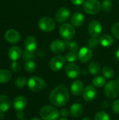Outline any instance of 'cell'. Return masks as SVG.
Instances as JSON below:
<instances>
[{
    "instance_id": "cell-35",
    "label": "cell",
    "mask_w": 119,
    "mask_h": 120,
    "mask_svg": "<svg viewBox=\"0 0 119 120\" xmlns=\"http://www.w3.org/2000/svg\"><path fill=\"white\" fill-rule=\"evenodd\" d=\"M111 32L112 34L116 38L119 39V22L114 23L111 29Z\"/></svg>"
},
{
    "instance_id": "cell-25",
    "label": "cell",
    "mask_w": 119,
    "mask_h": 120,
    "mask_svg": "<svg viewBox=\"0 0 119 120\" xmlns=\"http://www.w3.org/2000/svg\"><path fill=\"white\" fill-rule=\"evenodd\" d=\"M89 72L92 75H97L100 71V65L97 61H92L89 63L88 66Z\"/></svg>"
},
{
    "instance_id": "cell-9",
    "label": "cell",
    "mask_w": 119,
    "mask_h": 120,
    "mask_svg": "<svg viewBox=\"0 0 119 120\" xmlns=\"http://www.w3.org/2000/svg\"><path fill=\"white\" fill-rule=\"evenodd\" d=\"M88 31L89 34L93 37H97L102 32V25L97 20H93L88 25Z\"/></svg>"
},
{
    "instance_id": "cell-21",
    "label": "cell",
    "mask_w": 119,
    "mask_h": 120,
    "mask_svg": "<svg viewBox=\"0 0 119 120\" xmlns=\"http://www.w3.org/2000/svg\"><path fill=\"white\" fill-rule=\"evenodd\" d=\"M11 99L6 95L0 96V112H5L11 107Z\"/></svg>"
},
{
    "instance_id": "cell-43",
    "label": "cell",
    "mask_w": 119,
    "mask_h": 120,
    "mask_svg": "<svg viewBox=\"0 0 119 120\" xmlns=\"http://www.w3.org/2000/svg\"><path fill=\"white\" fill-rule=\"evenodd\" d=\"M3 118H4V112H0V119H3Z\"/></svg>"
},
{
    "instance_id": "cell-20",
    "label": "cell",
    "mask_w": 119,
    "mask_h": 120,
    "mask_svg": "<svg viewBox=\"0 0 119 120\" xmlns=\"http://www.w3.org/2000/svg\"><path fill=\"white\" fill-rule=\"evenodd\" d=\"M84 16L80 12H75L71 18V22L72 25L76 27L83 25V24L84 23Z\"/></svg>"
},
{
    "instance_id": "cell-29",
    "label": "cell",
    "mask_w": 119,
    "mask_h": 120,
    "mask_svg": "<svg viewBox=\"0 0 119 120\" xmlns=\"http://www.w3.org/2000/svg\"><path fill=\"white\" fill-rule=\"evenodd\" d=\"M27 79L26 77H22V76H20V77H18L15 81V86L18 87V88H23L25 87V86L27 84Z\"/></svg>"
},
{
    "instance_id": "cell-38",
    "label": "cell",
    "mask_w": 119,
    "mask_h": 120,
    "mask_svg": "<svg viewBox=\"0 0 119 120\" xmlns=\"http://www.w3.org/2000/svg\"><path fill=\"white\" fill-rule=\"evenodd\" d=\"M112 110H113L115 113L119 114V99L116 100V101L113 103V104H112Z\"/></svg>"
},
{
    "instance_id": "cell-2",
    "label": "cell",
    "mask_w": 119,
    "mask_h": 120,
    "mask_svg": "<svg viewBox=\"0 0 119 120\" xmlns=\"http://www.w3.org/2000/svg\"><path fill=\"white\" fill-rule=\"evenodd\" d=\"M39 115L43 120H57L60 115L58 110L52 105H45L41 108Z\"/></svg>"
},
{
    "instance_id": "cell-32",
    "label": "cell",
    "mask_w": 119,
    "mask_h": 120,
    "mask_svg": "<svg viewBox=\"0 0 119 120\" xmlns=\"http://www.w3.org/2000/svg\"><path fill=\"white\" fill-rule=\"evenodd\" d=\"M78 58V54H76V52H73V51H69L68 52L66 56H65V59L66 60H67L69 63H74L76 60Z\"/></svg>"
},
{
    "instance_id": "cell-18",
    "label": "cell",
    "mask_w": 119,
    "mask_h": 120,
    "mask_svg": "<svg viewBox=\"0 0 119 120\" xmlns=\"http://www.w3.org/2000/svg\"><path fill=\"white\" fill-rule=\"evenodd\" d=\"M25 50L34 52L37 47V41L36 38L32 36L27 37L25 40Z\"/></svg>"
},
{
    "instance_id": "cell-28",
    "label": "cell",
    "mask_w": 119,
    "mask_h": 120,
    "mask_svg": "<svg viewBox=\"0 0 119 120\" xmlns=\"http://www.w3.org/2000/svg\"><path fill=\"white\" fill-rule=\"evenodd\" d=\"M36 64L32 60L26 61V63L25 64V70H26L27 72L32 73L36 70Z\"/></svg>"
},
{
    "instance_id": "cell-23",
    "label": "cell",
    "mask_w": 119,
    "mask_h": 120,
    "mask_svg": "<svg viewBox=\"0 0 119 120\" xmlns=\"http://www.w3.org/2000/svg\"><path fill=\"white\" fill-rule=\"evenodd\" d=\"M100 44L104 47H109L114 44V39L109 34H104L100 39Z\"/></svg>"
},
{
    "instance_id": "cell-17",
    "label": "cell",
    "mask_w": 119,
    "mask_h": 120,
    "mask_svg": "<svg viewBox=\"0 0 119 120\" xmlns=\"http://www.w3.org/2000/svg\"><path fill=\"white\" fill-rule=\"evenodd\" d=\"M84 90L83 84L80 80H76L72 82L71 85V92L74 96H79L80 94H83Z\"/></svg>"
},
{
    "instance_id": "cell-36",
    "label": "cell",
    "mask_w": 119,
    "mask_h": 120,
    "mask_svg": "<svg viewBox=\"0 0 119 120\" xmlns=\"http://www.w3.org/2000/svg\"><path fill=\"white\" fill-rule=\"evenodd\" d=\"M22 58L25 60H27H27H33L34 58V55L33 52L25 50V51L22 53Z\"/></svg>"
},
{
    "instance_id": "cell-39",
    "label": "cell",
    "mask_w": 119,
    "mask_h": 120,
    "mask_svg": "<svg viewBox=\"0 0 119 120\" xmlns=\"http://www.w3.org/2000/svg\"><path fill=\"white\" fill-rule=\"evenodd\" d=\"M69 113H70V112H69V110H67V109H66V108L62 109V110H60V115L62 117H67V116L69 115Z\"/></svg>"
},
{
    "instance_id": "cell-24",
    "label": "cell",
    "mask_w": 119,
    "mask_h": 120,
    "mask_svg": "<svg viewBox=\"0 0 119 120\" xmlns=\"http://www.w3.org/2000/svg\"><path fill=\"white\" fill-rule=\"evenodd\" d=\"M11 79V73L6 69L0 70V83L5 84L9 82Z\"/></svg>"
},
{
    "instance_id": "cell-13",
    "label": "cell",
    "mask_w": 119,
    "mask_h": 120,
    "mask_svg": "<svg viewBox=\"0 0 119 120\" xmlns=\"http://www.w3.org/2000/svg\"><path fill=\"white\" fill-rule=\"evenodd\" d=\"M92 57L93 51L90 47H82L80 49L78 53V58L83 63H86L90 61Z\"/></svg>"
},
{
    "instance_id": "cell-14",
    "label": "cell",
    "mask_w": 119,
    "mask_h": 120,
    "mask_svg": "<svg viewBox=\"0 0 119 120\" xmlns=\"http://www.w3.org/2000/svg\"><path fill=\"white\" fill-rule=\"evenodd\" d=\"M70 16V11L66 7H62L59 8L55 15V18L58 23L65 22Z\"/></svg>"
},
{
    "instance_id": "cell-16",
    "label": "cell",
    "mask_w": 119,
    "mask_h": 120,
    "mask_svg": "<svg viewBox=\"0 0 119 120\" xmlns=\"http://www.w3.org/2000/svg\"><path fill=\"white\" fill-rule=\"evenodd\" d=\"M27 104V98L23 96H17L13 101V108L14 109L18 111H23V110L26 108Z\"/></svg>"
},
{
    "instance_id": "cell-40",
    "label": "cell",
    "mask_w": 119,
    "mask_h": 120,
    "mask_svg": "<svg viewBox=\"0 0 119 120\" xmlns=\"http://www.w3.org/2000/svg\"><path fill=\"white\" fill-rule=\"evenodd\" d=\"M71 2L76 6H80L85 3V0H71Z\"/></svg>"
},
{
    "instance_id": "cell-44",
    "label": "cell",
    "mask_w": 119,
    "mask_h": 120,
    "mask_svg": "<svg viewBox=\"0 0 119 120\" xmlns=\"http://www.w3.org/2000/svg\"><path fill=\"white\" fill-rule=\"evenodd\" d=\"M81 120H91V119H90V118H89V117H85V118L82 119Z\"/></svg>"
},
{
    "instance_id": "cell-11",
    "label": "cell",
    "mask_w": 119,
    "mask_h": 120,
    "mask_svg": "<svg viewBox=\"0 0 119 120\" xmlns=\"http://www.w3.org/2000/svg\"><path fill=\"white\" fill-rule=\"evenodd\" d=\"M83 98L87 102H90L93 101L97 96V90L95 86L92 85H88L85 87L83 94Z\"/></svg>"
},
{
    "instance_id": "cell-6",
    "label": "cell",
    "mask_w": 119,
    "mask_h": 120,
    "mask_svg": "<svg viewBox=\"0 0 119 120\" xmlns=\"http://www.w3.org/2000/svg\"><path fill=\"white\" fill-rule=\"evenodd\" d=\"M102 8L101 3L98 0H87L83 4V9L88 14H97Z\"/></svg>"
},
{
    "instance_id": "cell-45",
    "label": "cell",
    "mask_w": 119,
    "mask_h": 120,
    "mask_svg": "<svg viewBox=\"0 0 119 120\" xmlns=\"http://www.w3.org/2000/svg\"><path fill=\"white\" fill-rule=\"evenodd\" d=\"M58 120H67V119H66L65 117H62V118H60V119H59Z\"/></svg>"
},
{
    "instance_id": "cell-37",
    "label": "cell",
    "mask_w": 119,
    "mask_h": 120,
    "mask_svg": "<svg viewBox=\"0 0 119 120\" xmlns=\"http://www.w3.org/2000/svg\"><path fill=\"white\" fill-rule=\"evenodd\" d=\"M21 66L17 61H13L11 64V70L13 72H18L20 70Z\"/></svg>"
},
{
    "instance_id": "cell-15",
    "label": "cell",
    "mask_w": 119,
    "mask_h": 120,
    "mask_svg": "<svg viewBox=\"0 0 119 120\" xmlns=\"http://www.w3.org/2000/svg\"><path fill=\"white\" fill-rule=\"evenodd\" d=\"M66 46L65 42L62 41V40L56 39L50 44V49L55 53H61L65 50Z\"/></svg>"
},
{
    "instance_id": "cell-19",
    "label": "cell",
    "mask_w": 119,
    "mask_h": 120,
    "mask_svg": "<svg viewBox=\"0 0 119 120\" xmlns=\"http://www.w3.org/2000/svg\"><path fill=\"white\" fill-rule=\"evenodd\" d=\"M8 58L11 60L17 61V60H18L20 58V56H22L21 49L17 46H13L11 47L8 50Z\"/></svg>"
},
{
    "instance_id": "cell-26",
    "label": "cell",
    "mask_w": 119,
    "mask_h": 120,
    "mask_svg": "<svg viewBox=\"0 0 119 120\" xmlns=\"http://www.w3.org/2000/svg\"><path fill=\"white\" fill-rule=\"evenodd\" d=\"M94 86L97 88H101L106 84V78L104 76H97L94 77L92 80Z\"/></svg>"
},
{
    "instance_id": "cell-10",
    "label": "cell",
    "mask_w": 119,
    "mask_h": 120,
    "mask_svg": "<svg viewBox=\"0 0 119 120\" xmlns=\"http://www.w3.org/2000/svg\"><path fill=\"white\" fill-rule=\"evenodd\" d=\"M65 73L67 76L70 79H76L80 76L81 71L77 65L70 63L65 67Z\"/></svg>"
},
{
    "instance_id": "cell-5",
    "label": "cell",
    "mask_w": 119,
    "mask_h": 120,
    "mask_svg": "<svg viewBox=\"0 0 119 120\" xmlns=\"http://www.w3.org/2000/svg\"><path fill=\"white\" fill-rule=\"evenodd\" d=\"M59 32L62 39L66 41H70L74 37L76 31L72 25L64 23L60 27Z\"/></svg>"
},
{
    "instance_id": "cell-7",
    "label": "cell",
    "mask_w": 119,
    "mask_h": 120,
    "mask_svg": "<svg viewBox=\"0 0 119 120\" xmlns=\"http://www.w3.org/2000/svg\"><path fill=\"white\" fill-rule=\"evenodd\" d=\"M38 26L42 31L46 32H50L55 29V22L51 18L44 16L39 19L38 22Z\"/></svg>"
},
{
    "instance_id": "cell-3",
    "label": "cell",
    "mask_w": 119,
    "mask_h": 120,
    "mask_svg": "<svg viewBox=\"0 0 119 120\" xmlns=\"http://www.w3.org/2000/svg\"><path fill=\"white\" fill-rule=\"evenodd\" d=\"M27 85L29 89L32 91L38 93L45 89L46 86V83L43 78L37 76H33L29 79L27 82Z\"/></svg>"
},
{
    "instance_id": "cell-42",
    "label": "cell",
    "mask_w": 119,
    "mask_h": 120,
    "mask_svg": "<svg viewBox=\"0 0 119 120\" xmlns=\"http://www.w3.org/2000/svg\"><path fill=\"white\" fill-rule=\"evenodd\" d=\"M116 58L117 60L119 62V49L116 51Z\"/></svg>"
},
{
    "instance_id": "cell-33",
    "label": "cell",
    "mask_w": 119,
    "mask_h": 120,
    "mask_svg": "<svg viewBox=\"0 0 119 120\" xmlns=\"http://www.w3.org/2000/svg\"><path fill=\"white\" fill-rule=\"evenodd\" d=\"M66 46H67V48L69 49V50L70 51H73V52H76L79 49V44L75 42V41H67L65 42Z\"/></svg>"
},
{
    "instance_id": "cell-27",
    "label": "cell",
    "mask_w": 119,
    "mask_h": 120,
    "mask_svg": "<svg viewBox=\"0 0 119 120\" xmlns=\"http://www.w3.org/2000/svg\"><path fill=\"white\" fill-rule=\"evenodd\" d=\"M102 72L103 76L107 79H112L114 77V70L109 66H105L102 70Z\"/></svg>"
},
{
    "instance_id": "cell-4",
    "label": "cell",
    "mask_w": 119,
    "mask_h": 120,
    "mask_svg": "<svg viewBox=\"0 0 119 120\" xmlns=\"http://www.w3.org/2000/svg\"><path fill=\"white\" fill-rule=\"evenodd\" d=\"M105 94L109 98H116L119 95V83L115 80L107 82L105 86Z\"/></svg>"
},
{
    "instance_id": "cell-30",
    "label": "cell",
    "mask_w": 119,
    "mask_h": 120,
    "mask_svg": "<svg viewBox=\"0 0 119 120\" xmlns=\"http://www.w3.org/2000/svg\"><path fill=\"white\" fill-rule=\"evenodd\" d=\"M113 4L111 0H103L102 3V8L105 12H109L112 9Z\"/></svg>"
},
{
    "instance_id": "cell-34",
    "label": "cell",
    "mask_w": 119,
    "mask_h": 120,
    "mask_svg": "<svg viewBox=\"0 0 119 120\" xmlns=\"http://www.w3.org/2000/svg\"><path fill=\"white\" fill-rule=\"evenodd\" d=\"M88 44V46L90 49L96 48L100 44V39H98L97 37H92L89 39Z\"/></svg>"
},
{
    "instance_id": "cell-22",
    "label": "cell",
    "mask_w": 119,
    "mask_h": 120,
    "mask_svg": "<svg viewBox=\"0 0 119 120\" xmlns=\"http://www.w3.org/2000/svg\"><path fill=\"white\" fill-rule=\"evenodd\" d=\"M70 115L74 117H79L83 112V108L79 103H74L69 109Z\"/></svg>"
},
{
    "instance_id": "cell-48",
    "label": "cell",
    "mask_w": 119,
    "mask_h": 120,
    "mask_svg": "<svg viewBox=\"0 0 119 120\" xmlns=\"http://www.w3.org/2000/svg\"><path fill=\"white\" fill-rule=\"evenodd\" d=\"M24 120V119H22V120Z\"/></svg>"
},
{
    "instance_id": "cell-12",
    "label": "cell",
    "mask_w": 119,
    "mask_h": 120,
    "mask_svg": "<svg viewBox=\"0 0 119 120\" xmlns=\"http://www.w3.org/2000/svg\"><path fill=\"white\" fill-rule=\"evenodd\" d=\"M5 39L11 44H17L21 39V36L20 33L13 29L8 30L4 34Z\"/></svg>"
},
{
    "instance_id": "cell-1",
    "label": "cell",
    "mask_w": 119,
    "mask_h": 120,
    "mask_svg": "<svg viewBox=\"0 0 119 120\" xmlns=\"http://www.w3.org/2000/svg\"><path fill=\"white\" fill-rule=\"evenodd\" d=\"M50 102L55 106L62 107L65 105L69 99V93L65 85L56 86L49 94Z\"/></svg>"
},
{
    "instance_id": "cell-41",
    "label": "cell",
    "mask_w": 119,
    "mask_h": 120,
    "mask_svg": "<svg viewBox=\"0 0 119 120\" xmlns=\"http://www.w3.org/2000/svg\"><path fill=\"white\" fill-rule=\"evenodd\" d=\"M24 115H25V114H24L23 111H18V112H17L16 117H17V118H18V119H19V120H22V119H23Z\"/></svg>"
},
{
    "instance_id": "cell-31",
    "label": "cell",
    "mask_w": 119,
    "mask_h": 120,
    "mask_svg": "<svg viewBox=\"0 0 119 120\" xmlns=\"http://www.w3.org/2000/svg\"><path fill=\"white\" fill-rule=\"evenodd\" d=\"M94 120H110V117L106 112L100 111L95 115Z\"/></svg>"
},
{
    "instance_id": "cell-47",
    "label": "cell",
    "mask_w": 119,
    "mask_h": 120,
    "mask_svg": "<svg viewBox=\"0 0 119 120\" xmlns=\"http://www.w3.org/2000/svg\"><path fill=\"white\" fill-rule=\"evenodd\" d=\"M118 82L119 83V78H118Z\"/></svg>"
},
{
    "instance_id": "cell-8",
    "label": "cell",
    "mask_w": 119,
    "mask_h": 120,
    "mask_svg": "<svg viewBox=\"0 0 119 120\" xmlns=\"http://www.w3.org/2000/svg\"><path fill=\"white\" fill-rule=\"evenodd\" d=\"M65 61L66 59L64 56L61 55H57L50 60L49 63L50 68L54 72L60 71L63 68Z\"/></svg>"
},
{
    "instance_id": "cell-46",
    "label": "cell",
    "mask_w": 119,
    "mask_h": 120,
    "mask_svg": "<svg viewBox=\"0 0 119 120\" xmlns=\"http://www.w3.org/2000/svg\"><path fill=\"white\" fill-rule=\"evenodd\" d=\"M32 120H41L39 118H38V117H34V118H33V119H32Z\"/></svg>"
}]
</instances>
